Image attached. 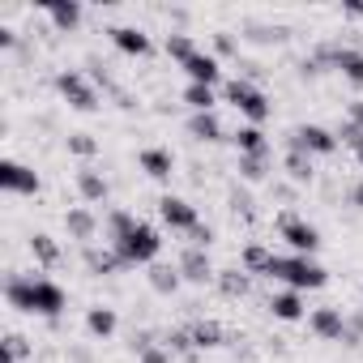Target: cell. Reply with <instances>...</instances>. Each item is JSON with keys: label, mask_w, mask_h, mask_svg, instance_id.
Returning a JSON list of instances; mask_svg holds the SVG:
<instances>
[{"label": "cell", "mask_w": 363, "mask_h": 363, "mask_svg": "<svg viewBox=\"0 0 363 363\" xmlns=\"http://www.w3.org/2000/svg\"><path fill=\"white\" fill-rule=\"evenodd\" d=\"M111 248H116V257L124 265H154V257L162 252V235L150 223L137 218L133 227H124L120 235H111Z\"/></svg>", "instance_id": "7a4b0ae2"}, {"label": "cell", "mask_w": 363, "mask_h": 363, "mask_svg": "<svg viewBox=\"0 0 363 363\" xmlns=\"http://www.w3.org/2000/svg\"><path fill=\"white\" fill-rule=\"evenodd\" d=\"M35 346L26 333H5V342H0V363H30Z\"/></svg>", "instance_id": "4316f807"}, {"label": "cell", "mask_w": 363, "mask_h": 363, "mask_svg": "<svg viewBox=\"0 0 363 363\" xmlns=\"http://www.w3.org/2000/svg\"><path fill=\"white\" fill-rule=\"evenodd\" d=\"M120 265H124V261L116 257V248H94V244L86 248V269H90L94 278H107V274H116Z\"/></svg>", "instance_id": "d4e9b609"}, {"label": "cell", "mask_w": 363, "mask_h": 363, "mask_svg": "<svg viewBox=\"0 0 363 363\" xmlns=\"http://www.w3.org/2000/svg\"><path fill=\"white\" fill-rule=\"evenodd\" d=\"M158 218H162V227H171V231H184V235H193L197 227H201V218H197V206L193 201H184V197H158Z\"/></svg>", "instance_id": "9c48e42d"}, {"label": "cell", "mask_w": 363, "mask_h": 363, "mask_svg": "<svg viewBox=\"0 0 363 363\" xmlns=\"http://www.w3.org/2000/svg\"><path fill=\"white\" fill-rule=\"evenodd\" d=\"M30 257H35L39 265H48V269H52V265L60 261V244H56L52 235H43V231H35V235H30Z\"/></svg>", "instance_id": "f546056e"}, {"label": "cell", "mask_w": 363, "mask_h": 363, "mask_svg": "<svg viewBox=\"0 0 363 363\" xmlns=\"http://www.w3.org/2000/svg\"><path fill=\"white\" fill-rule=\"evenodd\" d=\"M162 346H167L171 354H184V359H193V354H197V346H193V333H189V329H171V333L162 337Z\"/></svg>", "instance_id": "836d02e7"}, {"label": "cell", "mask_w": 363, "mask_h": 363, "mask_svg": "<svg viewBox=\"0 0 363 363\" xmlns=\"http://www.w3.org/2000/svg\"><path fill=\"white\" fill-rule=\"evenodd\" d=\"M56 90L73 111H99V86L82 73V69H60L56 73Z\"/></svg>", "instance_id": "8992f818"}, {"label": "cell", "mask_w": 363, "mask_h": 363, "mask_svg": "<svg viewBox=\"0 0 363 363\" xmlns=\"http://www.w3.org/2000/svg\"><path fill=\"white\" fill-rule=\"evenodd\" d=\"M5 299H9V308H18L26 316H48L52 325L60 320V312L69 303L65 286H56L52 278H35V274H9L5 278Z\"/></svg>", "instance_id": "6da1fadb"}, {"label": "cell", "mask_w": 363, "mask_h": 363, "mask_svg": "<svg viewBox=\"0 0 363 363\" xmlns=\"http://www.w3.org/2000/svg\"><path fill=\"white\" fill-rule=\"evenodd\" d=\"M320 69H325V65H320L316 56H303V60H299V77H320Z\"/></svg>", "instance_id": "7bdbcfd3"}, {"label": "cell", "mask_w": 363, "mask_h": 363, "mask_svg": "<svg viewBox=\"0 0 363 363\" xmlns=\"http://www.w3.org/2000/svg\"><path fill=\"white\" fill-rule=\"evenodd\" d=\"M86 69H90V82H94V86H103V90H111V94L120 90V86L111 82V73H107V65H103L99 56H90V60H86Z\"/></svg>", "instance_id": "8d00e7d4"}, {"label": "cell", "mask_w": 363, "mask_h": 363, "mask_svg": "<svg viewBox=\"0 0 363 363\" xmlns=\"http://www.w3.org/2000/svg\"><path fill=\"white\" fill-rule=\"evenodd\" d=\"M312 56H316L320 65L337 69L350 86H359V90H363V52H359V48H346V43H320Z\"/></svg>", "instance_id": "52a82bcc"}, {"label": "cell", "mask_w": 363, "mask_h": 363, "mask_svg": "<svg viewBox=\"0 0 363 363\" xmlns=\"http://www.w3.org/2000/svg\"><path fill=\"white\" fill-rule=\"evenodd\" d=\"M214 286H218L227 299H248V295H252V274H248L244 265H231V269H218Z\"/></svg>", "instance_id": "ac0fdd59"}, {"label": "cell", "mask_w": 363, "mask_h": 363, "mask_svg": "<svg viewBox=\"0 0 363 363\" xmlns=\"http://www.w3.org/2000/svg\"><path fill=\"white\" fill-rule=\"evenodd\" d=\"M184 107L197 116V111H214V103H218V94H214V86H184Z\"/></svg>", "instance_id": "f1b7e54d"}, {"label": "cell", "mask_w": 363, "mask_h": 363, "mask_svg": "<svg viewBox=\"0 0 363 363\" xmlns=\"http://www.w3.org/2000/svg\"><path fill=\"white\" fill-rule=\"evenodd\" d=\"M265 278H278V282H286V291H320L325 282H329V269L325 265H316L312 257H274V265H269V274Z\"/></svg>", "instance_id": "3957f363"}, {"label": "cell", "mask_w": 363, "mask_h": 363, "mask_svg": "<svg viewBox=\"0 0 363 363\" xmlns=\"http://www.w3.org/2000/svg\"><path fill=\"white\" fill-rule=\"evenodd\" d=\"M346 18H363V0H350V5H342Z\"/></svg>", "instance_id": "c3c4849f"}, {"label": "cell", "mask_w": 363, "mask_h": 363, "mask_svg": "<svg viewBox=\"0 0 363 363\" xmlns=\"http://www.w3.org/2000/svg\"><path fill=\"white\" fill-rule=\"evenodd\" d=\"M346 120H350V124H354V128L363 133V99H354V103L346 107Z\"/></svg>", "instance_id": "bcb514c9"}, {"label": "cell", "mask_w": 363, "mask_h": 363, "mask_svg": "<svg viewBox=\"0 0 363 363\" xmlns=\"http://www.w3.org/2000/svg\"><path fill=\"white\" fill-rule=\"evenodd\" d=\"M227 201H231V214H235V218H252V210H257V201H252L244 189H231Z\"/></svg>", "instance_id": "74e56055"}, {"label": "cell", "mask_w": 363, "mask_h": 363, "mask_svg": "<svg viewBox=\"0 0 363 363\" xmlns=\"http://www.w3.org/2000/svg\"><path fill=\"white\" fill-rule=\"evenodd\" d=\"M235 171H240V179L244 184H261V179L269 175V158H235Z\"/></svg>", "instance_id": "d6a6232c"}, {"label": "cell", "mask_w": 363, "mask_h": 363, "mask_svg": "<svg viewBox=\"0 0 363 363\" xmlns=\"http://www.w3.org/2000/svg\"><path fill=\"white\" fill-rule=\"evenodd\" d=\"M223 94H227V103H231L248 124H265V120H269V99H265V90H257L248 77H231Z\"/></svg>", "instance_id": "277c9868"}, {"label": "cell", "mask_w": 363, "mask_h": 363, "mask_svg": "<svg viewBox=\"0 0 363 363\" xmlns=\"http://www.w3.org/2000/svg\"><path fill=\"white\" fill-rule=\"evenodd\" d=\"M308 325H312L316 337H325V342H342V333H346V312L333 308V303H325V308H312Z\"/></svg>", "instance_id": "7c38bea8"}, {"label": "cell", "mask_w": 363, "mask_h": 363, "mask_svg": "<svg viewBox=\"0 0 363 363\" xmlns=\"http://www.w3.org/2000/svg\"><path fill=\"white\" fill-rule=\"evenodd\" d=\"M65 231H69V240H77V244L90 248V240L99 235V218H94V210H86V206L65 210Z\"/></svg>", "instance_id": "9a60e30c"}, {"label": "cell", "mask_w": 363, "mask_h": 363, "mask_svg": "<svg viewBox=\"0 0 363 363\" xmlns=\"http://www.w3.org/2000/svg\"><path fill=\"white\" fill-rule=\"evenodd\" d=\"M240 265H244L248 274H269V265H274V248H265V244H248L244 257H240Z\"/></svg>", "instance_id": "4dcf8cb0"}, {"label": "cell", "mask_w": 363, "mask_h": 363, "mask_svg": "<svg viewBox=\"0 0 363 363\" xmlns=\"http://www.w3.org/2000/svg\"><path fill=\"white\" fill-rule=\"evenodd\" d=\"M189 137L193 141H223V120L214 116V111H197V116H189Z\"/></svg>", "instance_id": "7402d4cb"}, {"label": "cell", "mask_w": 363, "mask_h": 363, "mask_svg": "<svg viewBox=\"0 0 363 363\" xmlns=\"http://www.w3.org/2000/svg\"><path fill=\"white\" fill-rule=\"evenodd\" d=\"M107 35H111V43H116L124 56H150V52H154L150 35H145V30H137V26H111Z\"/></svg>", "instance_id": "2e32d148"}, {"label": "cell", "mask_w": 363, "mask_h": 363, "mask_svg": "<svg viewBox=\"0 0 363 363\" xmlns=\"http://www.w3.org/2000/svg\"><path fill=\"white\" fill-rule=\"evenodd\" d=\"M189 333H193V346H197V350H214V346L227 342V329H223L218 320H193Z\"/></svg>", "instance_id": "cb8c5ba5"}, {"label": "cell", "mask_w": 363, "mask_h": 363, "mask_svg": "<svg viewBox=\"0 0 363 363\" xmlns=\"http://www.w3.org/2000/svg\"><path fill=\"white\" fill-rule=\"evenodd\" d=\"M116 325H120V320H116L111 308H90V312H86V329H90V337H111Z\"/></svg>", "instance_id": "1f68e13d"}, {"label": "cell", "mask_w": 363, "mask_h": 363, "mask_svg": "<svg viewBox=\"0 0 363 363\" xmlns=\"http://www.w3.org/2000/svg\"><path fill=\"white\" fill-rule=\"evenodd\" d=\"M342 342H346V346H359V342H363V308H354V312L346 316V333H342Z\"/></svg>", "instance_id": "f35d334b"}, {"label": "cell", "mask_w": 363, "mask_h": 363, "mask_svg": "<svg viewBox=\"0 0 363 363\" xmlns=\"http://www.w3.org/2000/svg\"><path fill=\"white\" fill-rule=\"evenodd\" d=\"M231 141L244 158H269V137L261 133V124H240Z\"/></svg>", "instance_id": "e0dca14e"}, {"label": "cell", "mask_w": 363, "mask_h": 363, "mask_svg": "<svg viewBox=\"0 0 363 363\" xmlns=\"http://www.w3.org/2000/svg\"><path fill=\"white\" fill-rule=\"evenodd\" d=\"M69 359H73V363H90V350H86V346H73Z\"/></svg>", "instance_id": "f907efd6"}, {"label": "cell", "mask_w": 363, "mask_h": 363, "mask_svg": "<svg viewBox=\"0 0 363 363\" xmlns=\"http://www.w3.org/2000/svg\"><path fill=\"white\" fill-rule=\"evenodd\" d=\"M210 240H214V231H210L206 223H201V227H197V231L189 235V244H193V248H210Z\"/></svg>", "instance_id": "ee69618b"}, {"label": "cell", "mask_w": 363, "mask_h": 363, "mask_svg": "<svg viewBox=\"0 0 363 363\" xmlns=\"http://www.w3.org/2000/svg\"><path fill=\"white\" fill-rule=\"evenodd\" d=\"M48 18L60 35H73L82 26V5L77 0H48Z\"/></svg>", "instance_id": "d6986e66"}, {"label": "cell", "mask_w": 363, "mask_h": 363, "mask_svg": "<svg viewBox=\"0 0 363 363\" xmlns=\"http://www.w3.org/2000/svg\"><path fill=\"white\" fill-rule=\"evenodd\" d=\"M145 278H150V291H154V295H175L179 286H184V278H179V265H158V261H154Z\"/></svg>", "instance_id": "44dd1931"}, {"label": "cell", "mask_w": 363, "mask_h": 363, "mask_svg": "<svg viewBox=\"0 0 363 363\" xmlns=\"http://www.w3.org/2000/svg\"><path fill=\"white\" fill-rule=\"evenodd\" d=\"M248 39L261 43V48H269V43H282L286 30H282V26H261V22H252V26H248Z\"/></svg>", "instance_id": "d590c367"}, {"label": "cell", "mask_w": 363, "mask_h": 363, "mask_svg": "<svg viewBox=\"0 0 363 363\" xmlns=\"http://www.w3.org/2000/svg\"><path fill=\"white\" fill-rule=\"evenodd\" d=\"M354 158H359V171H363V150H359V154H354Z\"/></svg>", "instance_id": "816d5d0a"}, {"label": "cell", "mask_w": 363, "mask_h": 363, "mask_svg": "<svg viewBox=\"0 0 363 363\" xmlns=\"http://www.w3.org/2000/svg\"><path fill=\"white\" fill-rule=\"evenodd\" d=\"M346 201H350L354 210H363V179H359V184H350V193H346Z\"/></svg>", "instance_id": "7dc6e473"}, {"label": "cell", "mask_w": 363, "mask_h": 363, "mask_svg": "<svg viewBox=\"0 0 363 363\" xmlns=\"http://www.w3.org/2000/svg\"><path fill=\"white\" fill-rule=\"evenodd\" d=\"M337 141H342V145H350L354 154L363 150V133H359V128H354L350 120H346V124H337Z\"/></svg>", "instance_id": "60d3db41"}, {"label": "cell", "mask_w": 363, "mask_h": 363, "mask_svg": "<svg viewBox=\"0 0 363 363\" xmlns=\"http://www.w3.org/2000/svg\"><path fill=\"white\" fill-rule=\"evenodd\" d=\"M282 171H286V179L299 189V184H312V175H316V167H312V158L308 154H295V150H286V158H282Z\"/></svg>", "instance_id": "484cf974"}, {"label": "cell", "mask_w": 363, "mask_h": 363, "mask_svg": "<svg viewBox=\"0 0 363 363\" xmlns=\"http://www.w3.org/2000/svg\"><path fill=\"white\" fill-rule=\"evenodd\" d=\"M179 69L189 73V86H218V77H223V65H218V56H210V52H197L193 60H184Z\"/></svg>", "instance_id": "5bb4252c"}, {"label": "cell", "mask_w": 363, "mask_h": 363, "mask_svg": "<svg viewBox=\"0 0 363 363\" xmlns=\"http://www.w3.org/2000/svg\"><path fill=\"white\" fill-rule=\"evenodd\" d=\"M214 56H240V43H235L231 30H218L214 35Z\"/></svg>", "instance_id": "ab89813d"}, {"label": "cell", "mask_w": 363, "mask_h": 363, "mask_svg": "<svg viewBox=\"0 0 363 363\" xmlns=\"http://www.w3.org/2000/svg\"><path fill=\"white\" fill-rule=\"evenodd\" d=\"M337 133H329V128H320V124H295L291 133H286V150H295V154H308V158H329V154H337Z\"/></svg>", "instance_id": "5b68a950"}, {"label": "cell", "mask_w": 363, "mask_h": 363, "mask_svg": "<svg viewBox=\"0 0 363 363\" xmlns=\"http://www.w3.org/2000/svg\"><path fill=\"white\" fill-rule=\"evenodd\" d=\"M179 278H184V282H193V286H206V282H214L218 278V269H214V261H210V248H184V252H179Z\"/></svg>", "instance_id": "8fae6325"}, {"label": "cell", "mask_w": 363, "mask_h": 363, "mask_svg": "<svg viewBox=\"0 0 363 363\" xmlns=\"http://www.w3.org/2000/svg\"><path fill=\"white\" fill-rule=\"evenodd\" d=\"M0 189L13 193V197H35L43 184H39L35 167H26V162H18V158H5V162H0Z\"/></svg>", "instance_id": "30bf717a"}, {"label": "cell", "mask_w": 363, "mask_h": 363, "mask_svg": "<svg viewBox=\"0 0 363 363\" xmlns=\"http://www.w3.org/2000/svg\"><path fill=\"white\" fill-rule=\"evenodd\" d=\"M278 235H282V244H286L295 257H312V252L320 248V231H316L308 218H299V214H282V218H278Z\"/></svg>", "instance_id": "ba28073f"}, {"label": "cell", "mask_w": 363, "mask_h": 363, "mask_svg": "<svg viewBox=\"0 0 363 363\" xmlns=\"http://www.w3.org/2000/svg\"><path fill=\"white\" fill-rule=\"evenodd\" d=\"M77 193H82L90 206H103V201H107V193H111V184L103 179V171L82 167V171H77Z\"/></svg>", "instance_id": "ffe728a7"}, {"label": "cell", "mask_w": 363, "mask_h": 363, "mask_svg": "<svg viewBox=\"0 0 363 363\" xmlns=\"http://www.w3.org/2000/svg\"><path fill=\"white\" fill-rule=\"evenodd\" d=\"M274 197H278V201H291V197H295V184H278Z\"/></svg>", "instance_id": "681fc988"}, {"label": "cell", "mask_w": 363, "mask_h": 363, "mask_svg": "<svg viewBox=\"0 0 363 363\" xmlns=\"http://www.w3.org/2000/svg\"><path fill=\"white\" fill-rule=\"evenodd\" d=\"M269 312L278 320H303V295L299 291H278V295H269Z\"/></svg>", "instance_id": "603a6c76"}, {"label": "cell", "mask_w": 363, "mask_h": 363, "mask_svg": "<svg viewBox=\"0 0 363 363\" xmlns=\"http://www.w3.org/2000/svg\"><path fill=\"white\" fill-rule=\"evenodd\" d=\"M162 52H167L171 60H179V65H184V60H193L201 48L193 43V35H184V30H171V35H167V43H162Z\"/></svg>", "instance_id": "83f0119b"}, {"label": "cell", "mask_w": 363, "mask_h": 363, "mask_svg": "<svg viewBox=\"0 0 363 363\" xmlns=\"http://www.w3.org/2000/svg\"><path fill=\"white\" fill-rule=\"evenodd\" d=\"M137 162H141V171H145L150 179H158V184H167V179L175 175V154H171L167 145H145V150L137 154Z\"/></svg>", "instance_id": "4fadbf2b"}, {"label": "cell", "mask_w": 363, "mask_h": 363, "mask_svg": "<svg viewBox=\"0 0 363 363\" xmlns=\"http://www.w3.org/2000/svg\"><path fill=\"white\" fill-rule=\"evenodd\" d=\"M65 145H69V154H73V158H94V154H99V141H94L90 133H69V137H65Z\"/></svg>", "instance_id": "e575fe53"}, {"label": "cell", "mask_w": 363, "mask_h": 363, "mask_svg": "<svg viewBox=\"0 0 363 363\" xmlns=\"http://www.w3.org/2000/svg\"><path fill=\"white\" fill-rule=\"evenodd\" d=\"M18 48V30L13 26H0V52H13Z\"/></svg>", "instance_id": "f6af8a7d"}, {"label": "cell", "mask_w": 363, "mask_h": 363, "mask_svg": "<svg viewBox=\"0 0 363 363\" xmlns=\"http://www.w3.org/2000/svg\"><path fill=\"white\" fill-rule=\"evenodd\" d=\"M141 363H175V354L167 346H150V350H141Z\"/></svg>", "instance_id": "b9f144b4"}]
</instances>
